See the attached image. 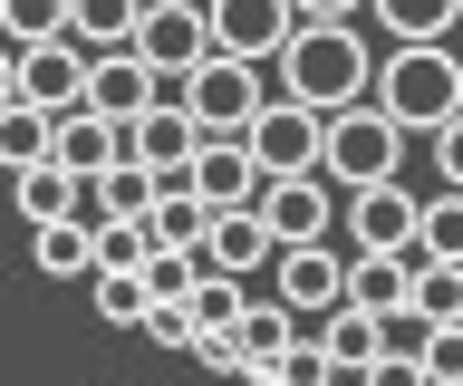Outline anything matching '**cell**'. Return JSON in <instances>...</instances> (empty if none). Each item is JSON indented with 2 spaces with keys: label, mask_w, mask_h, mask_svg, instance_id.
Segmentation results:
<instances>
[{
  "label": "cell",
  "mask_w": 463,
  "mask_h": 386,
  "mask_svg": "<svg viewBox=\"0 0 463 386\" xmlns=\"http://www.w3.org/2000/svg\"><path fill=\"white\" fill-rule=\"evenodd\" d=\"M328 377H338V367H328V348H318V338H299V348L280 357V377H270V386H328Z\"/></svg>",
  "instance_id": "obj_36"
},
{
  "label": "cell",
  "mask_w": 463,
  "mask_h": 386,
  "mask_svg": "<svg viewBox=\"0 0 463 386\" xmlns=\"http://www.w3.org/2000/svg\"><path fill=\"white\" fill-rule=\"evenodd\" d=\"M87 290H97V319L107 328H145V309H155V299H145V270H97Z\"/></svg>",
  "instance_id": "obj_29"
},
{
  "label": "cell",
  "mask_w": 463,
  "mask_h": 386,
  "mask_svg": "<svg viewBox=\"0 0 463 386\" xmlns=\"http://www.w3.org/2000/svg\"><path fill=\"white\" fill-rule=\"evenodd\" d=\"M270 270H280V309H289L299 328H318V319H328V309L347 299V251H338V241H309V251H280Z\"/></svg>",
  "instance_id": "obj_10"
},
{
  "label": "cell",
  "mask_w": 463,
  "mask_h": 386,
  "mask_svg": "<svg viewBox=\"0 0 463 386\" xmlns=\"http://www.w3.org/2000/svg\"><path fill=\"white\" fill-rule=\"evenodd\" d=\"M203 280H251L260 261H280V241H270V222L260 212H213V232H203Z\"/></svg>",
  "instance_id": "obj_15"
},
{
  "label": "cell",
  "mask_w": 463,
  "mask_h": 386,
  "mask_svg": "<svg viewBox=\"0 0 463 386\" xmlns=\"http://www.w3.org/2000/svg\"><path fill=\"white\" fill-rule=\"evenodd\" d=\"M145 232H155V251H203L213 203H203L194 184H165V193H155V212H145Z\"/></svg>",
  "instance_id": "obj_22"
},
{
  "label": "cell",
  "mask_w": 463,
  "mask_h": 386,
  "mask_svg": "<svg viewBox=\"0 0 463 386\" xmlns=\"http://www.w3.org/2000/svg\"><path fill=\"white\" fill-rule=\"evenodd\" d=\"M136 20H145V0H68V39H78L87 59L136 49Z\"/></svg>",
  "instance_id": "obj_21"
},
{
  "label": "cell",
  "mask_w": 463,
  "mask_h": 386,
  "mask_svg": "<svg viewBox=\"0 0 463 386\" xmlns=\"http://www.w3.org/2000/svg\"><path fill=\"white\" fill-rule=\"evenodd\" d=\"M251 212L270 222V241H280V251H309V241L338 232V184H328V174H270Z\"/></svg>",
  "instance_id": "obj_6"
},
{
  "label": "cell",
  "mask_w": 463,
  "mask_h": 386,
  "mask_svg": "<svg viewBox=\"0 0 463 386\" xmlns=\"http://www.w3.org/2000/svg\"><path fill=\"white\" fill-rule=\"evenodd\" d=\"M396 165H405V126L386 117V107H347V117H328V155H318V174L338 184V193L396 184Z\"/></svg>",
  "instance_id": "obj_3"
},
{
  "label": "cell",
  "mask_w": 463,
  "mask_h": 386,
  "mask_svg": "<svg viewBox=\"0 0 463 386\" xmlns=\"http://www.w3.org/2000/svg\"><path fill=\"white\" fill-rule=\"evenodd\" d=\"M289 10H299V20H328V30H347V20L367 10V0H289Z\"/></svg>",
  "instance_id": "obj_39"
},
{
  "label": "cell",
  "mask_w": 463,
  "mask_h": 386,
  "mask_svg": "<svg viewBox=\"0 0 463 386\" xmlns=\"http://www.w3.org/2000/svg\"><path fill=\"white\" fill-rule=\"evenodd\" d=\"M49 136H58V117H39V107H0V165L10 174H29V165H49Z\"/></svg>",
  "instance_id": "obj_26"
},
{
  "label": "cell",
  "mask_w": 463,
  "mask_h": 386,
  "mask_svg": "<svg viewBox=\"0 0 463 386\" xmlns=\"http://www.w3.org/2000/svg\"><path fill=\"white\" fill-rule=\"evenodd\" d=\"M155 193H165V184L126 155V165H107V174L87 184V222H145V212H155Z\"/></svg>",
  "instance_id": "obj_20"
},
{
  "label": "cell",
  "mask_w": 463,
  "mask_h": 386,
  "mask_svg": "<svg viewBox=\"0 0 463 386\" xmlns=\"http://www.w3.org/2000/svg\"><path fill=\"white\" fill-rule=\"evenodd\" d=\"M299 338H309V328L289 319L280 299H260V309H241V386H270V377H280V357L299 348Z\"/></svg>",
  "instance_id": "obj_18"
},
{
  "label": "cell",
  "mask_w": 463,
  "mask_h": 386,
  "mask_svg": "<svg viewBox=\"0 0 463 386\" xmlns=\"http://www.w3.org/2000/svg\"><path fill=\"white\" fill-rule=\"evenodd\" d=\"M155 97H165V78H155L136 49H107V59H87V107H97L107 126H136Z\"/></svg>",
  "instance_id": "obj_14"
},
{
  "label": "cell",
  "mask_w": 463,
  "mask_h": 386,
  "mask_svg": "<svg viewBox=\"0 0 463 386\" xmlns=\"http://www.w3.org/2000/svg\"><path fill=\"white\" fill-rule=\"evenodd\" d=\"M184 184H194L213 212H251L270 174L251 165V146H241V136H203V155H194V174H184Z\"/></svg>",
  "instance_id": "obj_13"
},
{
  "label": "cell",
  "mask_w": 463,
  "mask_h": 386,
  "mask_svg": "<svg viewBox=\"0 0 463 386\" xmlns=\"http://www.w3.org/2000/svg\"><path fill=\"white\" fill-rule=\"evenodd\" d=\"M10 97H20V49L0 39V107H10Z\"/></svg>",
  "instance_id": "obj_40"
},
{
  "label": "cell",
  "mask_w": 463,
  "mask_h": 386,
  "mask_svg": "<svg viewBox=\"0 0 463 386\" xmlns=\"http://www.w3.org/2000/svg\"><path fill=\"white\" fill-rule=\"evenodd\" d=\"M309 338L328 348V367H376V357H386V319H367V309H347V299H338V309H328V319L309 328Z\"/></svg>",
  "instance_id": "obj_24"
},
{
  "label": "cell",
  "mask_w": 463,
  "mask_h": 386,
  "mask_svg": "<svg viewBox=\"0 0 463 386\" xmlns=\"http://www.w3.org/2000/svg\"><path fill=\"white\" fill-rule=\"evenodd\" d=\"M367 386H425V367H415V357H405V348H386V357H376V367H367Z\"/></svg>",
  "instance_id": "obj_38"
},
{
  "label": "cell",
  "mask_w": 463,
  "mask_h": 386,
  "mask_svg": "<svg viewBox=\"0 0 463 386\" xmlns=\"http://www.w3.org/2000/svg\"><path fill=\"white\" fill-rule=\"evenodd\" d=\"M136 59L165 78V97L194 78L203 59H213V30H203V0H145V20H136Z\"/></svg>",
  "instance_id": "obj_5"
},
{
  "label": "cell",
  "mask_w": 463,
  "mask_h": 386,
  "mask_svg": "<svg viewBox=\"0 0 463 386\" xmlns=\"http://www.w3.org/2000/svg\"><path fill=\"white\" fill-rule=\"evenodd\" d=\"M20 107H39V117H78L87 107V49L78 39L20 49Z\"/></svg>",
  "instance_id": "obj_11"
},
{
  "label": "cell",
  "mask_w": 463,
  "mask_h": 386,
  "mask_svg": "<svg viewBox=\"0 0 463 386\" xmlns=\"http://www.w3.org/2000/svg\"><path fill=\"white\" fill-rule=\"evenodd\" d=\"M203 30H213L222 59L270 68V59L289 49V30H299V10H289V0H203Z\"/></svg>",
  "instance_id": "obj_7"
},
{
  "label": "cell",
  "mask_w": 463,
  "mask_h": 386,
  "mask_svg": "<svg viewBox=\"0 0 463 386\" xmlns=\"http://www.w3.org/2000/svg\"><path fill=\"white\" fill-rule=\"evenodd\" d=\"M415 261L425 251H347V309H367V319L415 309Z\"/></svg>",
  "instance_id": "obj_16"
},
{
  "label": "cell",
  "mask_w": 463,
  "mask_h": 386,
  "mask_svg": "<svg viewBox=\"0 0 463 386\" xmlns=\"http://www.w3.org/2000/svg\"><path fill=\"white\" fill-rule=\"evenodd\" d=\"M10 203H20L29 232H49V222H78L87 212V184L68 165H29V174H10Z\"/></svg>",
  "instance_id": "obj_19"
},
{
  "label": "cell",
  "mask_w": 463,
  "mask_h": 386,
  "mask_svg": "<svg viewBox=\"0 0 463 386\" xmlns=\"http://www.w3.org/2000/svg\"><path fill=\"white\" fill-rule=\"evenodd\" d=\"M270 68H280V97H289V107H309V117H347V107H367V88H376V49L357 39V20H347V30L299 20Z\"/></svg>",
  "instance_id": "obj_1"
},
{
  "label": "cell",
  "mask_w": 463,
  "mask_h": 386,
  "mask_svg": "<svg viewBox=\"0 0 463 386\" xmlns=\"http://www.w3.org/2000/svg\"><path fill=\"white\" fill-rule=\"evenodd\" d=\"M0 39H10V49H49V39H68V0H0Z\"/></svg>",
  "instance_id": "obj_28"
},
{
  "label": "cell",
  "mask_w": 463,
  "mask_h": 386,
  "mask_svg": "<svg viewBox=\"0 0 463 386\" xmlns=\"http://www.w3.org/2000/svg\"><path fill=\"white\" fill-rule=\"evenodd\" d=\"M425 146H434V165H444V184H454V193H463V117H454V126H434Z\"/></svg>",
  "instance_id": "obj_37"
},
{
  "label": "cell",
  "mask_w": 463,
  "mask_h": 386,
  "mask_svg": "<svg viewBox=\"0 0 463 386\" xmlns=\"http://www.w3.org/2000/svg\"><path fill=\"white\" fill-rule=\"evenodd\" d=\"M241 309H251L241 280H203V290H194V328H241Z\"/></svg>",
  "instance_id": "obj_34"
},
{
  "label": "cell",
  "mask_w": 463,
  "mask_h": 386,
  "mask_svg": "<svg viewBox=\"0 0 463 386\" xmlns=\"http://www.w3.org/2000/svg\"><path fill=\"white\" fill-rule=\"evenodd\" d=\"M367 107H386L405 136H434V126L463 117V59H454V49H386Z\"/></svg>",
  "instance_id": "obj_2"
},
{
  "label": "cell",
  "mask_w": 463,
  "mask_h": 386,
  "mask_svg": "<svg viewBox=\"0 0 463 386\" xmlns=\"http://www.w3.org/2000/svg\"><path fill=\"white\" fill-rule=\"evenodd\" d=\"M415 367H425V386H463V319H454V328H425Z\"/></svg>",
  "instance_id": "obj_33"
},
{
  "label": "cell",
  "mask_w": 463,
  "mask_h": 386,
  "mask_svg": "<svg viewBox=\"0 0 463 386\" xmlns=\"http://www.w3.org/2000/svg\"><path fill=\"white\" fill-rule=\"evenodd\" d=\"M174 97H184V117H194L203 136H251V117H260V107H270L280 88H270L251 59H222V49H213V59H203Z\"/></svg>",
  "instance_id": "obj_4"
},
{
  "label": "cell",
  "mask_w": 463,
  "mask_h": 386,
  "mask_svg": "<svg viewBox=\"0 0 463 386\" xmlns=\"http://www.w3.org/2000/svg\"><path fill=\"white\" fill-rule=\"evenodd\" d=\"M251 165L260 174H318V155H328V117H309V107H289V97H270L251 117Z\"/></svg>",
  "instance_id": "obj_8"
},
{
  "label": "cell",
  "mask_w": 463,
  "mask_h": 386,
  "mask_svg": "<svg viewBox=\"0 0 463 386\" xmlns=\"http://www.w3.org/2000/svg\"><path fill=\"white\" fill-rule=\"evenodd\" d=\"M29 261L49 270V280H97V222H49V232H29Z\"/></svg>",
  "instance_id": "obj_23"
},
{
  "label": "cell",
  "mask_w": 463,
  "mask_h": 386,
  "mask_svg": "<svg viewBox=\"0 0 463 386\" xmlns=\"http://www.w3.org/2000/svg\"><path fill=\"white\" fill-rule=\"evenodd\" d=\"M396 49H444V30L463 20V0H367Z\"/></svg>",
  "instance_id": "obj_25"
},
{
  "label": "cell",
  "mask_w": 463,
  "mask_h": 386,
  "mask_svg": "<svg viewBox=\"0 0 463 386\" xmlns=\"http://www.w3.org/2000/svg\"><path fill=\"white\" fill-rule=\"evenodd\" d=\"M415 222H425V203H415L405 184L347 193V251H415Z\"/></svg>",
  "instance_id": "obj_12"
},
{
  "label": "cell",
  "mask_w": 463,
  "mask_h": 386,
  "mask_svg": "<svg viewBox=\"0 0 463 386\" xmlns=\"http://www.w3.org/2000/svg\"><path fill=\"white\" fill-rule=\"evenodd\" d=\"M49 165H68L78 184H97L107 165H126V126H107L97 107H78V117H58V136H49Z\"/></svg>",
  "instance_id": "obj_17"
},
{
  "label": "cell",
  "mask_w": 463,
  "mask_h": 386,
  "mask_svg": "<svg viewBox=\"0 0 463 386\" xmlns=\"http://www.w3.org/2000/svg\"><path fill=\"white\" fill-rule=\"evenodd\" d=\"M145 338H155V348H194V338H203L194 299H155V309H145Z\"/></svg>",
  "instance_id": "obj_35"
},
{
  "label": "cell",
  "mask_w": 463,
  "mask_h": 386,
  "mask_svg": "<svg viewBox=\"0 0 463 386\" xmlns=\"http://www.w3.org/2000/svg\"><path fill=\"white\" fill-rule=\"evenodd\" d=\"M126 155H136L155 184H184V174H194V155H203V126L184 117V97H155V107L126 126Z\"/></svg>",
  "instance_id": "obj_9"
},
{
  "label": "cell",
  "mask_w": 463,
  "mask_h": 386,
  "mask_svg": "<svg viewBox=\"0 0 463 386\" xmlns=\"http://www.w3.org/2000/svg\"><path fill=\"white\" fill-rule=\"evenodd\" d=\"M145 251H155L145 222H97V270H145Z\"/></svg>",
  "instance_id": "obj_32"
},
{
  "label": "cell",
  "mask_w": 463,
  "mask_h": 386,
  "mask_svg": "<svg viewBox=\"0 0 463 386\" xmlns=\"http://www.w3.org/2000/svg\"><path fill=\"white\" fill-rule=\"evenodd\" d=\"M194 290H203L194 251H145V299H194Z\"/></svg>",
  "instance_id": "obj_31"
},
{
  "label": "cell",
  "mask_w": 463,
  "mask_h": 386,
  "mask_svg": "<svg viewBox=\"0 0 463 386\" xmlns=\"http://www.w3.org/2000/svg\"><path fill=\"white\" fill-rule=\"evenodd\" d=\"M415 251H425V261H463V193H454V184L425 203V222H415Z\"/></svg>",
  "instance_id": "obj_30"
},
{
  "label": "cell",
  "mask_w": 463,
  "mask_h": 386,
  "mask_svg": "<svg viewBox=\"0 0 463 386\" xmlns=\"http://www.w3.org/2000/svg\"><path fill=\"white\" fill-rule=\"evenodd\" d=\"M415 319L454 328L463 319V261H415Z\"/></svg>",
  "instance_id": "obj_27"
}]
</instances>
